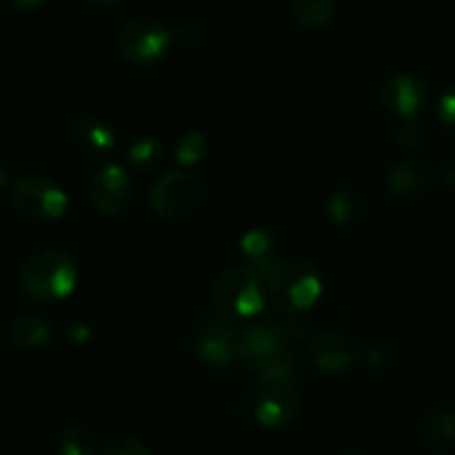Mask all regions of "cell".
I'll return each instance as SVG.
<instances>
[{"label":"cell","mask_w":455,"mask_h":455,"mask_svg":"<svg viewBox=\"0 0 455 455\" xmlns=\"http://www.w3.org/2000/svg\"><path fill=\"white\" fill-rule=\"evenodd\" d=\"M76 283H78V269L74 258L53 247L31 253L18 269V287L38 305L65 300L74 291Z\"/></svg>","instance_id":"6da1fadb"},{"label":"cell","mask_w":455,"mask_h":455,"mask_svg":"<svg viewBox=\"0 0 455 455\" xmlns=\"http://www.w3.org/2000/svg\"><path fill=\"white\" fill-rule=\"evenodd\" d=\"M267 283L251 267H229L212 284V302L216 314L229 323L251 320L265 311Z\"/></svg>","instance_id":"7a4b0ae2"},{"label":"cell","mask_w":455,"mask_h":455,"mask_svg":"<svg viewBox=\"0 0 455 455\" xmlns=\"http://www.w3.org/2000/svg\"><path fill=\"white\" fill-rule=\"evenodd\" d=\"M12 207L18 216L36 225H52L69 209V196L58 182L40 173H25L12 185Z\"/></svg>","instance_id":"3957f363"},{"label":"cell","mask_w":455,"mask_h":455,"mask_svg":"<svg viewBox=\"0 0 455 455\" xmlns=\"http://www.w3.org/2000/svg\"><path fill=\"white\" fill-rule=\"evenodd\" d=\"M265 283L275 307H283L291 314L311 309L323 296V278L307 260H280Z\"/></svg>","instance_id":"277c9868"},{"label":"cell","mask_w":455,"mask_h":455,"mask_svg":"<svg viewBox=\"0 0 455 455\" xmlns=\"http://www.w3.org/2000/svg\"><path fill=\"white\" fill-rule=\"evenodd\" d=\"M173 31L160 20L140 16L129 20L118 34V49L123 58L132 65H154L169 52Z\"/></svg>","instance_id":"5b68a950"},{"label":"cell","mask_w":455,"mask_h":455,"mask_svg":"<svg viewBox=\"0 0 455 455\" xmlns=\"http://www.w3.org/2000/svg\"><path fill=\"white\" fill-rule=\"evenodd\" d=\"M204 200V185L189 172H167L151 187V204L167 220L194 213Z\"/></svg>","instance_id":"8992f818"},{"label":"cell","mask_w":455,"mask_h":455,"mask_svg":"<svg viewBox=\"0 0 455 455\" xmlns=\"http://www.w3.org/2000/svg\"><path fill=\"white\" fill-rule=\"evenodd\" d=\"M240 333L234 323L222 318L220 314H207L198 320L194 329V349L204 364L225 369L238 358Z\"/></svg>","instance_id":"52a82bcc"},{"label":"cell","mask_w":455,"mask_h":455,"mask_svg":"<svg viewBox=\"0 0 455 455\" xmlns=\"http://www.w3.org/2000/svg\"><path fill=\"white\" fill-rule=\"evenodd\" d=\"M287 333L274 320H256L244 331H240L238 358L260 373L287 354Z\"/></svg>","instance_id":"ba28073f"},{"label":"cell","mask_w":455,"mask_h":455,"mask_svg":"<svg viewBox=\"0 0 455 455\" xmlns=\"http://www.w3.org/2000/svg\"><path fill=\"white\" fill-rule=\"evenodd\" d=\"M87 200L100 216H120L132 203V178L120 164H105L87 182Z\"/></svg>","instance_id":"9c48e42d"},{"label":"cell","mask_w":455,"mask_h":455,"mask_svg":"<svg viewBox=\"0 0 455 455\" xmlns=\"http://www.w3.org/2000/svg\"><path fill=\"white\" fill-rule=\"evenodd\" d=\"M300 413V395L291 385H262L253 400V418L265 429H284Z\"/></svg>","instance_id":"30bf717a"},{"label":"cell","mask_w":455,"mask_h":455,"mask_svg":"<svg viewBox=\"0 0 455 455\" xmlns=\"http://www.w3.org/2000/svg\"><path fill=\"white\" fill-rule=\"evenodd\" d=\"M380 100L387 109L394 111L398 118L407 123V120H418V116L427 107V100H429V92L418 76L398 71L382 83Z\"/></svg>","instance_id":"8fae6325"},{"label":"cell","mask_w":455,"mask_h":455,"mask_svg":"<svg viewBox=\"0 0 455 455\" xmlns=\"http://www.w3.org/2000/svg\"><path fill=\"white\" fill-rule=\"evenodd\" d=\"M309 355L315 367L324 373H345L358 358L354 340L340 331H324L315 333L309 342Z\"/></svg>","instance_id":"7c38bea8"},{"label":"cell","mask_w":455,"mask_h":455,"mask_svg":"<svg viewBox=\"0 0 455 455\" xmlns=\"http://www.w3.org/2000/svg\"><path fill=\"white\" fill-rule=\"evenodd\" d=\"M71 145L87 158H105L116 147V132L109 123L87 116L71 127Z\"/></svg>","instance_id":"4fadbf2b"},{"label":"cell","mask_w":455,"mask_h":455,"mask_svg":"<svg viewBox=\"0 0 455 455\" xmlns=\"http://www.w3.org/2000/svg\"><path fill=\"white\" fill-rule=\"evenodd\" d=\"M387 185L395 196H420L434 185V172L422 160H398L387 172Z\"/></svg>","instance_id":"5bb4252c"},{"label":"cell","mask_w":455,"mask_h":455,"mask_svg":"<svg viewBox=\"0 0 455 455\" xmlns=\"http://www.w3.org/2000/svg\"><path fill=\"white\" fill-rule=\"evenodd\" d=\"M243 256L249 262L247 267H251L253 271L262 275V278H269L274 274L275 267L280 265L278 258V243L271 235V231L267 229H251L249 234L243 235Z\"/></svg>","instance_id":"9a60e30c"},{"label":"cell","mask_w":455,"mask_h":455,"mask_svg":"<svg viewBox=\"0 0 455 455\" xmlns=\"http://www.w3.org/2000/svg\"><path fill=\"white\" fill-rule=\"evenodd\" d=\"M52 327L40 315L20 314L9 323V340L22 351H40L52 342Z\"/></svg>","instance_id":"2e32d148"},{"label":"cell","mask_w":455,"mask_h":455,"mask_svg":"<svg viewBox=\"0 0 455 455\" xmlns=\"http://www.w3.org/2000/svg\"><path fill=\"white\" fill-rule=\"evenodd\" d=\"M422 438L434 451H449L455 447V411L438 407L422 422Z\"/></svg>","instance_id":"e0dca14e"},{"label":"cell","mask_w":455,"mask_h":455,"mask_svg":"<svg viewBox=\"0 0 455 455\" xmlns=\"http://www.w3.org/2000/svg\"><path fill=\"white\" fill-rule=\"evenodd\" d=\"M327 216L338 227H355L364 218L363 198L351 189H336L327 200Z\"/></svg>","instance_id":"ac0fdd59"},{"label":"cell","mask_w":455,"mask_h":455,"mask_svg":"<svg viewBox=\"0 0 455 455\" xmlns=\"http://www.w3.org/2000/svg\"><path fill=\"white\" fill-rule=\"evenodd\" d=\"M289 9L302 27L320 29V27L329 25L336 13V0H289Z\"/></svg>","instance_id":"d6986e66"},{"label":"cell","mask_w":455,"mask_h":455,"mask_svg":"<svg viewBox=\"0 0 455 455\" xmlns=\"http://www.w3.org/2000/svg\"><path fill=\"white\" fill-rule=\"evenodd\" d=\"M164 158V147L158 138L154 136H145V138H138L127 151V160L133 169L138 172H145L151 173L163 164Z\"/></svg>","instance_id":"ffe728a7"},{"label":"cell","mask_w":455,"mask_h":455,"mask_svg":"<svg viewBox=\"0 0 455 455\" xmlns=\"http://www.w3.org/2000/svg\"><path fill=\"white\" fill-rule=\"evenodd\" d=\"M98 440L89 429H67L58 440V455H96Z\"/></svg>","instance_id":"44dd1931"},{"label":"cell","mask_w":455,"mask_h":455,"mask_svg":"<svg viewBox=\"0 0 455 455\" xmlns=\"http://www.w3.org/2000/svg\"><path fill=\"white\" fill-rule=\"evenodd\" d=\"M207 149V138L198 132H189L178 138L176 147H173V156H176V160L182 167H194V164H198L204 158Z\"/></svg>","instance_id":"7402d4cb"},{"label":"cell","mask_w":455,"mask_h":455,"mask_svg":"<svg viewBox=\"0 0 455 455\" xmlns=\"http://www.w3.org/2000/svg\"><path fill=\"white\" fill-rule=\"evenodd\" d=\"M258 378H260L262 385H291V387H296L298 378H300V373H298L296 358H293V355L287 351L283 358H278L274 364H269L265 371L258 373Z\"/></svg>","instance_id":"603a6c76"},{"label":"cell","mask_w":455,"mask_h":455,"mask_svg":"<svg viewBox=\"0 0 455 455\" xmlns=\"http://www.w3.org/2000/svg\"><path fill=\"white\" fill-rule=\"evenodd\" d=\"M425 138L427 133L425 129L418 124V120H407V123L400 124V129L395 132V140H398V145L407 151L420 149V147L425 145Z\"/></svg>","instance_id":"cb8c5ba5"},{"label":"cell","mask_w":455,"mask_h":455,"mask_svg":"<svg viewBox=\"0 0 455 455\" xmlns=\"http://www.w3.org/2000/svg\"><path fill=\"white\" fill-rule=\"evenodd\" d=\"M102 455H154V451L136 438H120L114 440Z\"/></svg>","instance_id":"d4e9b609"},{"label":"cell","mask_w":455,"mask_h":455,"mask_svg":"<svg viewBox=\"0 0 455 455\" xmlns=\"http://www.w3.org/2000/svg\"><path fill=\"white\" fill-rule=\"evenodd\" d=\"M438 116L444 124L455 127V83L444 89V93L438 100Z\"/></svg>","instance_id":"484cf974"},{"label":"cell","mask_w":455,"mask_h":455,"mask_svg":"<svg viewBox=\"0 0 455 455\" xmlns=\"http://www.w3.org/2000/svg\"><path fill=\"white\" fill-rule=\"evenodd\" d=\"M92 327H89L87 323L76 320V323H71L69 327H67V340H71L74 345H84V342L92 340Z\"/></svg>","instance_id":"4316f807"},{"label":"cell","mask_w":455,"mask_h":455,"mask_svg":"<svg viewBox=\"0 0 455 455\" xmlns=\"http://www.w3.org/2000/svg\"><path fill=\"white\" fill-rule=\"evenodd\" d=\"M13 9H36L44 3V0H7Z\"/></svg>","instance_id":"83f0119b"},{"label":"cell","mask_w":455,"mask_h":455,"mask_svg":"<svg viewBox=\"0 0 455 455\" xmlns=\"http://www.w3.org/2000/svg\"><path fill=\"white\" fill-rule=\"evenodd\" d=\"M7 182H9V169H7V164L0 163V189H3Z\"/></svg>","instance_id":"f1b7e54d"},{"label":"cell","mask_w":455,"mask_h":455,"mask_svg":"<svg viewBox=\"0 0 455 455\" xmlns=\"http://www.w3.org/2000/svg\"><path fill=\"white\" fill-rule=\"evenodd\" d=\"M89 3H96V4H102V7H116V4L124 3V0H89Z\"/></svg>","instance_id":"f546056e"},{"label":"cell","mask_w":455,"mask_h":455,"mask_svg":"<svg viewBox=\"0 0 455 455\" xmlns=\"http://www.w3.org/2000/svg\"><path fill=\"white\" fill-rule=\"evenodd\" d=\"M347 455H360V453H347Z\"/></svg>","instance_id":"4dcf8cb0"},{"label":"cell","mask_w":455,"mask_h":455,"mask_svg":"<svg viewBox=\"0 0 455 455\" xmlns=\"http://www.w3.org/2000/svg\"><path fill=\"white\" fill-rule=\"evenodd\" d=\"M238 3H240V0H238Z\"/></svg>","instance_id":"1f68e13d"}]
</instances>
